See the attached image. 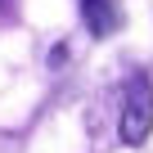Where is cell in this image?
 Here are the masks:
<instances>
[{
    "instance_id": "7a4b0ae2",
    "label": "cell",
    "mask_w": 153,
    "mask_h": 153,
    "mask_svg": "<svg viewBox=\"0 0 153 153\" xmlns=\"http://www.w3.org/2000/svg\"><path fill=\"white\" fill-rule=\"evenodd\" d=\"M81 14H86V27L95 36H113L122 27V9L117 0H81Z\"/></svg>"
},
{
    "instance_id": "6da1fadb",
    "label": "cell",
    "mask_w": 153,
    "mask_h": 153,
    "mask_svg": "<svg viewBox=\"0 0 153 153\" xmlns=\"http://www.w3.org/2000/svg\"><path fill=\"white\" fill-rule=\"evenodd\" d=\"M122 140L126 144H144L153 131V81L149 76H135L126 86V104H122Z\"/></svg>"
}]
</instances>
